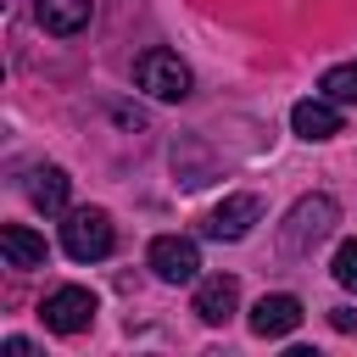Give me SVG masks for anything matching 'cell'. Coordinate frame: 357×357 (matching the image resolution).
Here are the masks:
<instances>
[{
  "mask_svg": "<svg viewBox=\"0 0 357 357\" xmlns=\"http://www.w3.org/2000/svg\"><path fill=\"white\" fill-rule=\"evenodd\" d=\"M290 128H296L301 139H335V134H340V106H335L329 95H307V100L290 106Z\"/></svg>",
  "mask_w": 357,
  "mask_h": 357,
  "instance_id": "obj_9",
  "label": "cell"
},
{
  "mask_svg": "<svg viewBox=\"0 0 357 357\" xmlns=\"http://www.w3.org/2000/svg\"><path fill=\"white\" fill-rule=\"evenodd\" d=\"M33 17H39V28H45L50 39H73V33H84V28H89L95 0H39V6H33Z\"/></svg>",
  "mask_w": 357,
  "mask_h": 357,
  "instance_id": "obj_11",
  "label": "cell"
},
{
  "mask_svg": "<svg viewBox=\"0 0 357 357\" xmlns=\"http://www.w3.org/2000/svg\"><path fill=\"white\" fill-rule=\"evenodd\" d=\"M134 89H145L151 100H190V89H195V78H190V67L173 56V50H145L139 61H134Z\"/></svg>",
  "mask_w": 357,
  "mask_h": 357,
  "instance_id": "obj_3",
  "label": "cell"
},
{
  "mask_svg": "<svg viewBox=\"0 0 357 357\" xmlns=\"http://www.w3.org/2000/svg\"><path fill=\"white\" fill-rule=\"evenodd\" d=\"M0 257H6V268H45V234H33L28 223H6L0 229Z\"/></svg>",
  "mask_w": 357,
  "mask_h": 357,
  "instance_id": "obj_12",
  "label": "cell"
},
{
  "mask_svg": "<svg viewBox=\"0 0 357 357\" xmlns=\"http://www.w3.org/2000/svg\"><path fill=\"white\" fill-rule=\"evenodd\" d=\"M145 262H151V273L162 284H195L201 279V245L190 234H156Z\"/></svg>",
  "mask_w": 357,
  "mask_h": 357,
  "instance_id": "obj_5",
  "label": "cell"
},
{
  "mask_svg": "<svg viewBox=\"0 0 357 357\" xmlns=\"http://www.w3.org/2000/svg\"><path fill=\"white\" fill-rule=\"evenodd\" d=\"M329 324H335L340 335H351V329H357V307H335V312H329Z\"/></svg>",
  "mask_w": 357,
  "mask_h": 357,
  "instance_id": "obj_16",
  "label": "cell"
},
{
  "mask_svg": "<svg viewBox=\"0 0 357 357\" xmlns=\"http://www.w3.org/2000/svg\"><path fill=\"white\" fill-rule=\"evenodd\" d=\"M95 296L84 290V284H56L45 301H39V318H45V329L50 335H84L89 324H95Z\"/></svg>",
  "mask_w": 357,
  "mask_h": 357,
  "instance_id": "obj_4",
  "label": "cell"
},
{
  "mask_svg": "<svg viewBox=\"0 0 357 357\" xmlns=\"http://www.w3.org/2000/svg\"><path fill=\"white\" fill-rule=\"evenodd\" d=\"M195 318L206 324V329H218V324H229L234 318V307H240V279L234 273H206L201 284H195Z\"/></svg>",
  "mask_w": 357,
  "mask_h": 357,
  "instance_id": "obj_7",
  "label": "cell"
},
{
  "mask_svg": "<svg viewBox=\"0 0 357 357\" xmlns=\"http://www.w3.org/2000/svg\"><path fill=\"white\" fill-rule=\"evenodd\" d=\"M318 95H329L335 106H357V61H340L318 78Z\"/></svg>",
  "mask_w": 357,
  "mask_h": 357,
  "instance_id": "obj_14",
  "label": "cell"
},
{
  "mask_svg": "<svg viewBox=\"0 0 357 357\" xmlns=\"http://www.w3.org/2000/svg\"><path fill=\"white\" fill-rule=\"evenodd\" d=\"M329 273H335V284H346V290H357V240H340V251H335V262H329Z\"/></svg>",
  "mask_w": 357,
  "mask_h": 357,
  "instance_id": "obj_15",
  "label": "cell"
},
{
  "mask_svg": "<svg viewBox=\"0 0 357 357\" xmlns=\"http://www.w3.org/2000/svg\"><path fill=\"white\" fill-rule=\"evenodd\" d=\"M251 223H262V201H257V195H229L223 206L206 212L201 234H206V240H245Z\"/></svg>",
  "mask_w": 357,
  "mask_h": 357,
  "instance_id": "obj_6",
  "label": "cell"
},
{
  "mask_svg": "<svg viewBox=\"0 0 357 357\" xmlns=\"http://www.w3.org/2000/svg\"><path fill=\"white\" fill-rule=\"evenodd\" d=\"M67 167H56V162H39V167H28V178H22V190H28V201L45 212V218H56V212H67Z\"/></svg>",
  "mask_w": 357,
  "mask_h": 357,
  "instance_id": "obj_10",
  "label": "cell"
},
{
  "mask_svg": "<svg viewBox=\"0 0 357 357\" xmlns=\"http://www.w3.org/2000/svg\"><path fill=\"white\" fill-rule=\"evenodd\" d=\"M335 223H340V201L324 195V190H312V195H301V201L284 212V223H279V251H284V257H312V245H324V240L335 234Z\"/></svg>",
  "mask_w": 357,
  "mask_h": 357,
  "instance_id": "obj_1",
  "label": "cell"
},
{
  "mask_svg": "<svg viewBox=\"0 0 357 357\" xmlns=\"http://www.w3.org/2000/svg\"><path fill=\"white\" fill-rule=\"evenodd\" d=\"M112 245H117L112 212H100V206H67L61 212V251L73 262H100V257H112Z\"/></svg>",
  "mask_w": 357,
  "mask_h": 357,
  "instance_id": "obj_2",
  "label": "cell"
},
{
  "mask_svg": "<svg viewBox=\"0 0 357 357\" xmlns=\"http://www.w3.org/2000/svg\"><path fill=\"white\" fill-rule=\"evenodd\" d=\"M6 357H33V340H22V335H11V340H6Z\"/></svg>",
  "mask_w": 357,
  "mask_h": 357,
  "instance_id": "obj_17",
  "label": "cell"
},
{
  "mask_svg": "<svg viewBox=\"0 0 357 357\" xmlns=\"http://www.w3.org/2000/svg\"><path fill=\"white\" fill-rule=\"evenodd\" d=\"M173 173H178V184H184V190L212 184V162H206V156H195V139H178V145H173Z\"/></svg>",
  "mask_w": 357,
  "mask_h": 357,
  "instance_id": "obj_13",
  "label": "cell"
},
{
  "mask_svg": "<svg viewBox=\"0 0 357 357\" xmlns=\"http://www.w3.org/2000/svg\"><path fill=\"white\" fill-rule=\"evenodd\" d=\"M301 318H307V312H301V301H296L290 290H273V296H262V301L251 307V318H245V324H251V335H257V340H279V335L301 329Z\"/></svg>",
  "mask_w": 357,
  "mask_h": 357,
  "instance_id": "obj_8",
  "label": "cell"
}]
</instances>
